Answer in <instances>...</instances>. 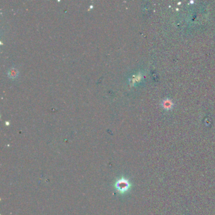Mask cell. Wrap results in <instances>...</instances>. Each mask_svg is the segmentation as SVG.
<instances>
[{"label": "cell", "instance_id": "obj_1", "mask_svg": "<svg viewBox=\"0 0 215 215\" xmlns=\"http://www.w3.org/2000/svg\"><path fill=\"white\" fill-rule=\"evenodd\" d=\"M115 187H116L117 190L119 192H121V193H124L130 187V184L127 180L124 179V178H122V179L119 180L117 182L116 184H115Z\"/></svg>", "mask_w": 215, "mask_h": 215}, {"label": "cell", "instance_id": "obj_2", "mask_svg": "<svg viewBox=\"0 0 215 215\" xmlns=\"http://www.w3.org/2000/svg\"><path fill=\"white\" fill-rule=\"evenodd\" d=\"M172 105H173V104H172V101H170L169 99H166V100H163L162 102V107H163L164 109H167V110H170V109L172 108Z\"/></svg>", "mask_w": 215, "mask_h": 215}]
</instances>
